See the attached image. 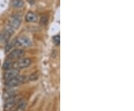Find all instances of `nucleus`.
Segmentation results:
<instances>
[{
    "label": "nucleus",
    "instance_id": "obj_4",
    "mask_svg": "<svg viewBox=\"0 0 134 111\" xmlns=\"http://www.w3.org/2000/svg\"><path fill=\"white\" fill-rule=\"evenodd\" d=\"M26 80V77L22 76V75H17L8 80L6 81V86H8V87H14V86H17L20 84H22V83H24Z\"/></svg>",
    "mask_w": 134,
    "mask_h": 111
},
{
    "label": "nucleus",
    "instance_id": "obj_1",
    "mask_svg": "<svg viewBox=\"0 0 134 111\" xmlns=\"http://www.w3.org/2000/svg\"><path fill=\"white\" fill-rule=\"evenodd\" d=\"M22 22V17L21 15L20 14H14L12 15L9 20H8V27L9 28H10L12 31H15L16 29H17Z\"/></svg>",
    "mask_w": 134,
    "mask_h": 111
},
{
    "label": "nucleus",
    "instance_id": "obj_9",
    "mask_svg": "<svg viewBox=\"0 0 134 111\" xmlns=\"http://www.w3.org/2000/svg\"><path fill=\"white\" fill-rule=\"evenodd\" d=\"M11 5L14 8H21L24 5V2L22 0H12Z\"/></svg>",
    "mask_w": 134,
    "mask_h": 111
},
{
    "label": "nucleus",
    "instance_id": "obj_2",
    "mask_svg": "<svg viewBox=\"0 0 134 111\" xmlns=\"http://www.w3.org/2000/svg\"><path fill=\"white\" fill-rule=\"evenodd\" d=\"M31 64H32V60L30 58H22L14 62L12 65V68L16 70H21L28 67Z\"/></svg>",
    "mask_w": 134,
    "mask_h": 111
},
{
    "label": "nucleus",
    "instance_id": "obj_5",
    "mask_svg": "<svg viewBox=\"0 0 134 111\" xmlns=\"http://www.w3.org/2000/svg\"><path fill=\"white\" fill-rule=\"evenodd\" d=\"M18 97L16 96L11 97L6 100V102L4 105V111H11L14 110V108L16 106L18 103Z\"/></svg>",
    "mask_w": 134,
    "mask_h": 111
},
{
    "label": "nucleus",
    "instance_id": "obj_12",
    "mask_svg": "<svg viewBox=\"0 0 134 111\" xmlns=\"http://www.w3.org/2000/svg\"><path fill=\"white\" fill-rule=\"evenodd\" d=\"M38 78V74L37 73H34V74H31L28 78V80H35Z\"/></svg>",
    "mask_w": 134,
    "mask_h": 111
},
{
    "label": "nucleus",
    "instance_id": "obj_10",
    "mask_svg": "<svg viewBox=\"0 0 134 111\" xmlns=\"http://www.w3.org/2000/svg\"><path fill=\"white\" fill-rule=\"evenodd\" d=\"M16 91H13V90H8V91H6V92L4 93L3 98H4V99H5V100H7V99H8V98H11V97L15 96H16Z\"/></svg>",
    "mask_w": 134,
    "mask_h": 111
},
{
    "label": "nucleus",
    "instance_id": "obj_3",
    "mask_svg": "<svg viewBox=\"0 0 134 111\" xmlns=\"http://www.w3.org/2000/svg\"><path fill=\"white\" fill-rule=\"evenodd\" d=\"M14 43L15 46L27 48V47H30L32 45V41L28 37L20 36V37H17L15 40V41L14 42Z\"/></svg>",
    "mask_w": 134,
    "mask_h": 111
},
{
    "label": "nucleus",
    "instance_id": "obj_7",
    "mask_svg": "<svg viewBox=\"0 0 134 111\" xmlns=\"http://www.w3.org/2000/svg\"><path fill=\"white\" fill-rule=\"evenodd\" d=\"M19 74V70L16 69H10L7 70L6 72L4 73V79L7 81Z\"/></svg>",
    "mask_w": 134,
    "mask_h": 111
},
{
    "label": "nucleus",
    "instance_id": "obj_13",
    "mask_svg": "<svg viewBox=\"0 0 134 111\" xmlns=\"http://www.w3.org/2000/svg\"><path fill=\"white\" fill-rule=\"evenodd\" d=\"M54 41L56 42V43H59L60 41V35H56L55 37H54L53 38Z\"/></svg>",
    "mask_w": 134,
    "mask_h": 111
},
{
    "label": "nucleus",
    "instance_id": "obj_6",
    "mask_svg": "<svg viewBox=\"0 0 134 111\" xmlns=\"http://www.w3.org/2000/svg\"><path fill=\"white\" fill-rule=\"evenodd\" d=\"M25 54V51L21 48H17L13 50L8 56V59L10 60H17L21 58L23 55Z\"/></svg>",
    "mask_w": 134,
    "mask_h": 111
},
{
    "label": "nucleus",
    "instance_id": "obj_11",
    "mask_svg": "<svg viewBox=\"0 0 134 111\" xmlns=\"http://www.w3.org/2000/svg\"><path fill=\"white\" fill-rule=\"evenodd\" d=\"M12 65H13V63L10 62V60H7L4 62V64H3V69L4 70H10V69H12Z\"/></svg>",
    "mask_w": 134,
    "mask_h": 111
},
{
    "label": "nucleus",
    "instance_id": "obj_8",
    "mask_svg": "<svg viewBox=\"0 0 134 111\" xmlns=\"http://www.w3.org/2000/svg\"><path fill=\"white\" fill-rule=\"evenodd\" d=\"M26 20L28 22H35L37 20V16L35 13L29 11L26 15Z\"/></svg>",
    "mask_w": 134,
    "mask_h": 111
}]
</instances>
